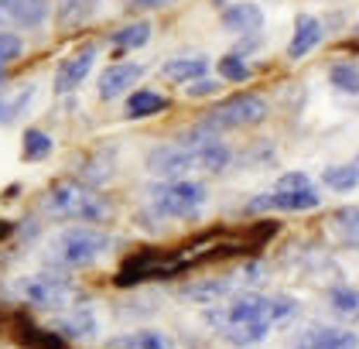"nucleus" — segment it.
I'll list each match as a JSON object with an SVG mask.
<instances>
[{
  "mask_svg": "<svg viewBox=\"0 0 359 349\" xmlns=\"http://www.w3.org/2000/svg\"><path fill=\"white\" fill-rule=\"evenodd\" d=\"M298 312V301L291 295H236L229 301H216L205 312V322L216 329V336L233 346H257L267 339L274 325L287 322Z\"/></svg>",
  "mask_w": 359,
  "mask_h": 349,
  "instance_id": "1",
  "label": "nucleus"
},
{
  "mask_svg": "<svg viewBox=\"0 0 359 349\" xmlns=\"http://www.w3.org/2000/svg\"><path fill=\"white\" fill-rule=\"evenodd\" d=\"M233 162V151L219 134L205 131L202 124L195 127L192 134H182L175 144H161L147 154V171L161 182L171 178H189L192 171H209L219 175Z\"/></svg>",
  "mask_w": 359,
  "mask_h": 349,
  "instance_id": "2",
  "label": "nucleus"
},
{
  "mask_svg": "<svg viewBox=\"0 0 359 349\" xmlns=\"http://www.w3.org/2000/svg\"><path fill=\"white\" fill-rule=\"evenodd\" d=\"M45 213L55 219H69V223H103V219H110L113 206L93 185L65 178L45 192Z\"/></svg>",
  "mask_w": 359,
  "mask_h": 349,
  "instance_id": "3",
  "label": "nucleus"
},
{
  "mask_svg": "<svg viewBox=\"0 0 359 349\" xmlns=\"http://www.w3.org/2000/svg\"><path fill=\"white\" fill-rule=\"evenodd\" d=\"M113 250V237L93 226H72L62 230L55 240L48 243V264L58 270H83L103 261Z\"/></svg>",
  "mask_w": 359,
  "mask_h": 349,
  "instance_id": "4",
  "label": "nucleus"
},
{
  "mask_svg": "<svg viewBox=\"0 0 359 349\" xmlns=\"http://www.w3.org/2000/svg\"><path fill=\"white\" fill-rule=\"evenodd\" d=\"M318 206H322V195H318L315 182L304 171H287L277 178V185L271 192L250 199L247 213H308Z\"/></svg>",
  "mask_w": 359,
  "mask_h": 349,
  "instance_id": "5",
  "label": "nucleus"
},
{
  "mask_svg": "<svg viewBox=\"0 0 359 349\" xmlns=\"http://www.w3.org/2000/svg\"><path fill=\"white\" fill-rule=\"evenodd\" d=\"M14 295L21 298L31 308H41V312H65L72 305L83 301V291L72 277L58 274V270H41V274H28L14 284Z\"/></svg>",
  "mask_w": 359,
  "mask_h": 349,
  "instance_id": "6",
  "label": "nucleus"
},
{
  "mask_svg": "<svg viewBox=\"0 0 359 349\" xmlns=\"http://www.w3.org/2000/svg\"><path fill=\"white\" fill-rule=\"evenodd\" d=\"M147 202L161 219H195L209 202V188L192 178L154 182L147 188Z\"/></svg>",
  "mask_w": 359,
  "mask_h": 349,
  "instance_id": "7",
  "label": "nucleus"
},
{
  "mask_svg": "<svg viewBox=\"0 0 359 349\" xmlns=\"http://www.w3.org/2000/svg\"><path fill=\"white\" fill-rule=\"evenodd\" d=\"M182 270H189V257L161 253V250H137V253H130V257L120 264L113 284H116V288H137V284H147V281L175 277V274H182Z\"/></svg>",
  "mask_w": 359,
  "mask_h": 349,
  "instance_id": "8",
  "label": "nucleus"
},
{
  "mask_svg": "<svg viewBox=\"0 0 359 349\" xmlns=\"http://www.w3.org/2000/svg\"><path fill=\"white\" fill-rule=\"evenodd\" d=\"M267 100L257 96V93H236V96H226L216 107L209 110V117L202 120L205 131L222 134V131H243V127H257L267 120Z\"/></svg>",
  "mask_w": 359,
  "mask_h": 349,
  "instance_id": "9",
  "label": "nucleus"
},
{
  "mask_svg": "<svg viewBox=\"0 0 359 349\" xmlns=\"http://www.w3.org/2000/svg\"><path fill=\"white\" fill-rule=\"evenodd\" d=\"M52 332H55L62 343H89L96 332H100V319L89 305H72L65 312H55L52 319Z\"/></svg>",
  "mask_w": 359,
  "mask_h": 349,
  "instance_id": "10",
  "label": "nucleus"
},
{
  "mask_svg": "<svg viewBox=\"0 0 359 349\" xmlns=\"http://www.w3.org/2000/svg\"><path fill=\"white\" fill-rule=\"evenodd\" d=\"M298 349H359V332L342 325H308L298 336Z\"/></svg>",
  "mask_w": 359,
  "mask_h": 349,
  "instance_id": "11",
  "label": "nucleus"
},
{
  "mask_svg": "<svg viewBox=\"0 0 359 349\" xmlns=\"http://www.w3.org/2000/svg\"><path fill=\"white\" fill-rule=\"evenodd\" d=\"M93 62H96V45H83L79 52H72L69 58H62V65L55 69V93H76L83 79L93 72Z\"/></svg>",
  "mask_w": 359,
  "mask_h": 349,
  "instance_id": "12",
  "label": "nucleus"
},
{
  "mask_svg": "<svg viewBox=\"0 0 359 349\" xmlns=\"http://www.w3.org/2000/svg\"><path fill=\"white\" fill-rule=\"evenodd\" d=\"M144 79V65L137 62H113L100 76V100H116L123 93H130Z\"/></svg>",
  "mask_w": 359,
  "mask_h": 349,
  "instance_id": "13",
  "label": "nucleus"
},
{
  "mask_svg": "<svg viewBox=\"0 0 359 349\" xmlns=\"http://www.w3.org/2000/svg\"><path fill=\"white\" fill-rule=\"evenodd\" d=\"M325 38V25L315 18V14H298L294 21V34H291V45H287V58L291 62H302L308 52H315Z\"/></svg>",
  "mask_w": 359,
  "mask_h": 349,
  "instance_id": "14",
  "label": "nucleus"
},
{
  "mask_svg": "<svg viewBox=\"0 0 359 349\" xmlns=\"http://www.w3.org/2000/svg\"><path fill=\"white\" fill-rule=\"evenodd\" d=\"M52 4L48 0H0V14L7 21H14L18 27H41L48 21Z\"/></svg>",
  "mask_w": 359,
  "mask_h": 349,
  "instance_id": "15",
  "label": "nucleus"
},
{
  "mask_svg": "<svg viewBox=\"0 0 359 349\" xmlns=\"http://www.w3.org/2000/svg\"><path fill=\"white\" fill-rule=\"evenodd\" d=\"M222 27L229 34H257L264 27V11L257 4H229L222 11Z\"/></svg>",
  "mask_w": 359,
  "mask_h": 349,
  "instance_id": "16",
  "label": "nucleus"
},
{
  "mask_svg": "<svg viewBox=\"0 0 359 349\" xmlns=\"http://www.w3.org/2000/svg\"><path fill=\"white\" fill-rule=\"evenodd\" d=\"M329 230L342 246L359 250V206H342V209H335V213H332Z\"/></svg>",
  "mask_w": 359,
  "mask_h": 349,
  "instance_id": "17",
  "label": "nucleus"
},
{
  "mask_svg": "<svg viewBox=\"0 0 359 349\" xmlns=\"http://www.w3.org/2000/svg\"><path fill=\"white\" fill-rule=\"evenodd\" d=\"M110 349H175V346L158 329H137V332H127V336L113 339Z\"/></svg>",
  "mask_w": 359,
  "mask_h": 349,
  "instance_id": "18",
  "label": "nucleus"
},
{
  "mask_svg": "<svg viewBox=\"0 0 359 349\" xmlns=\"http://www.w3.org/2000/svg\"><path fill=\"white\" fill-rule=\"evenodd\" d=\"M205 69H209V62L198 58V55L195 58H171V62L161 65V76L168 82H192L198 76H205Z\"/></svg>",
  "mask_w": 359,
  "mask_h": 349,
  "instance_id": "19",
  "label": "nucleus"
},
{
  "mask_svg": "<svg viewBox=\"0 0 359 349\" xmlns=\"http://www.w3.org/2000/svg\"><path fill=\"white\" fill-rule=\"evenodd\" d=\"M55 11L62 27H79L100 11V0H58Z\"/></svg>",
  "mask_w": 359,
  "mask_h": 349,
  "instance_id": "20",
  "label": "nucleus"
},
{
  "mask_svg": "<svg viewBox=\"0 0 359 349\" xmlns=\"http://www.w3.org/2000/svg\"><path fill=\"white\" fill-rule=\"evenodd\" d=\"M161 110H168V100L161 93H151V89H137V93L127 100V117H130V120L154 117V113H161Z\"/></svg>",
  "mask_w": 359,
  "mask_h": 349,
  "instance_id": "21",
  "label": "nucleus"
},
{
  "mask_svg": "<svg viewBox=\"0 0 359 349\" xmlns=\"http://www.w3.org/2000/svg\"><path fill=\"white\" fill-rule=\"evenodd\" d=\"M322 182L332 188V192H353L359 185V164L346 162V164H329L322 171Z\"/></svg>",
  "mask_w": 359,
  "mask_h": 349,
  "instance_id": "22",
  "label": "nucleus"
},
{
  "mask_svg": "<svg viewBox=\"0 0 359 349\" xmlns=\"http://www.w3.org/2000/svg\"><path fill=\"white\" fill-rule=\"evenodd\" d=\"M31 100H34V86H25L18 93H4L0 96V124H14L21 113H28Z\"/></svg>",
  "mask_w": 359,
  "mask_h": 349,
  "instance_id": "23",
  "label": "nucleus"
},
{
  "mask_svg": "<svg viewBox=\"0 0 359 349\" xmlns=\"http://www.w3.org/2000/svg\"><path fill=\"white\" fill-rule=\"evenodd\" d=\"M329 82L346 96H359V62H335L329 69Z\"/></svg>",
  "mask_w": 359,
  "mask_h": 349,
  "instance_id": "24",
  "label": "nucleus"
},
{
  "mask_svg": "<svg viewBox=\"0 0 359 349\" xmlns=\"http://www.w3.org/2000/svg\"><path fill=\"white\" fill-rule=\"evenodd\" d=\"M329 305H332V312H335V315L359 322V288H332Z\"/></svg>",
  "mask_w": 359,
  "mask_h": 349,
  "instance_id": "25",
  "label": "nucleus"
},
{
  "mask_svg": "<svg viewBox=\"0 0 359 349\" xmlns=\"http://www.w3.org/2000/svg\"><path fill=\"white\" fill-rule=\"evenodd\" d=\"M147 41H151V21H137V25H127V27H120V31H113V45H116L120 52L140 48V45H147Z\"/></svg>",
  "mask_w": 359,
  "mask_h": 349,
  "instance_id": "26",
  "label": "nucleus"
},
{
  "mask_svg": "<svg viewBox=\"0 0 359 349\" xmlns=\"http://www.w3.org/2000/svg\"><path fill=\"white\" fill-rule=\"evenodd\" d=\"M52 147H55V140L45 131H28L25 144H21V154H25V162H45L52 154Z\"/></svg>",
  "mask_w": 359,
  "mask_h": 349,
  "instance_id": "27",
  "label": "nucleus"
},
{
  "mask_svg": "<svg viewBox=\"0 0 359 349\" xmlns=\"http://www.w3.org/2000/svg\"><path fill=\"white\" fill-rule=\"evenodd\" d=\"M219 79H226V82H247L250 79L247 58H240V55H222V58H219Z\"/></svg>",
  "mask_w": 359,
  "mask_h": 349,
  "instance_id": "28",
  "label": "nucleus"
},
{
  "mask_svg": "<svg viewBox=\"0 0 359 349\" xmlns=\"http://www.w3.org/2000/svg\"><path fill=\"white\" fill-rule=\"evenodd\" d=\"M21 336H25V343H31L34 349H65V343L58 339L52 329H34V325H25V329H21Z\"/></svg>",
  "mask_w": 359,
  "mask_h": 349,
  "instance_id": "29",
  "label": "nucleus"
},
{
  "mask_svg": "<svg viewBox=\"0 0 359 349\" xmlns=\"http://www.w3.org/2000/svg\"><path fill=\"white\" fill-rule=\"evenodd\" d=\"M21 38L18 34H11V31H0V79H4V72H7V65L14 62V58H21Z\"/></svg>",
  "mask_w": 359,
  "mask_h": 349,
  "instance_id": "30",
  "label": "nucleus"
},
{
  "mask_svg": "<svg viewBox=\"0 0 359 349\" xmlns=\"http://www.w3.org/2000/svg\"><path fill=\"white\" fill-rule=\"evenodd\" d=\"M219 89H222L219 79H205V76L185 82V96H189V100H205V96H216Z\"/></svg>",
  "mask_w": 359,
  "mask_h": 349,
  "instance_id": "31",
  "label": "nucleus"
},
{
  "mask_svg": "<svg viewBox=\"0 0 359 349\" xmlns=\"http://www.w3.org/2000/svg\"><path fill=\"white\" fill-rule=\"evenodd\" d=\"M168 4H175V0H127V11H158V7H168Z\"/></svg>",
  "mask_w": 359,
  "mask_h": 349,
  "instance_id": "32",
  "label": "nucleus"
},
{
  "mask_svg": "<svg viewBox=\"0 0 359 349\" xmlns=\"http://www.w3.org/2000/svg\"><path fill=\"white\" fill-rule=\"evenodd\" d=\"M11 230H14V226H11V223H4V219H0V240H4V237H7V233H11Z\"/></svg>",
  "mask_w": 359,
  "mask_h": 349,
  "instance_id": "33",
  "label": "nucleus"
},
{
  "mask_svg": "<svg viewBox=\"0 0 359 349\" xmlns=\"http://www.w3.org/2000/svg\"><path fill=\"white\" fill-rule=\"evenodd\" d=\"M356 164H359V158H356Z\"/></svg>",
  "mask_w": 359,
  "mask_h": 349,
  "instance_id": "34",
  "label": "nucleus"
},
{
  "mask_svg": "<svg viewBox=\"0 0 359 349\" xmlns=\"http://www.w3.org/2000/svg\"><path fill=\"white\" fill-rule=\"evenodd\" d=\"M356 34H359V31H356Z\"/></svg>",
  "mask_w": 359,
  "mask_h": 349,
  "instance_id": "35",
  "label": "nucleus"
}]
</instances>
